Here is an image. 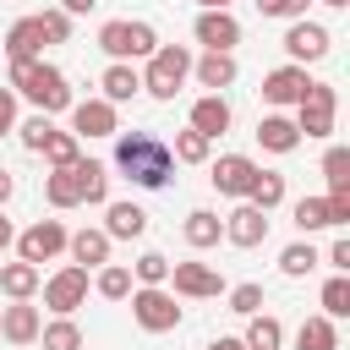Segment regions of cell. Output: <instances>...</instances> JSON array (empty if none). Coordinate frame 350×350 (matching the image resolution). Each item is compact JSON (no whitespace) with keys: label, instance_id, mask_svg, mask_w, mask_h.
<instances>
[{"label":"cell","instance_id":"cell-1","mask_svg":"<svg viewBox=\"0 0 350 350\" xmlns=\"http://www.w3.org/2000/svg\"><path fill=\"white\" fill-rule=\"evenodd\" d=\"M115 170H120L131 186L159 191V186H170V175H175V153H170V142L153 137V131H115Z\"/></svg>","mask_w":350,"mask_h":350},{"label":"cell","instance_id":"cell-2","mask_svg":"<svg viewBox=\"0 0 350 350\" xmlns=\"http://www.w3.org/2000/svg\"><path fill=\"white\" fill-rule=\"evenodd\" d=\"M16 98H27L38 115H60V109H71V82H66V71L60 66H49L44 55L38 60H11V82H5Z\"/></svg>","mask_w":350,"mask_h":350},{"label":"cell","instance_id":"cell-3","mask_svg":"<svg viewBox=\"0 0 350 350\" xmlns=\"http://www.w3.org/2000/svg\"><path fill=\"white\" fill-rule=\"evenodd\" d=\"M186 77H191V49L186 44H159L148 55V66H142V93H153V98L170 104L186 88Z\"/></svg>","mask_w":350,"mask_h":350},{"label":"cell","instance_id":"cell-4","mask_svg":"<svg viewBox=\"0 0 350 350\" xmlns=\"http://www.w3.org/2000/svg\"><path fill=\"white\" fill-rule=\"evenodd\" d=\"M98 49H104L109 60H131V66H137V60H148V55L159 49V33H153V22H120V16H115V22L98 27Z\"/></svg>","mask_w":350,"mask_h":350},{"label":"cell","instance_id":"cell-5","mask_svg":"<svg viewBox=\"0 0 350 350\" xmlns=\"http://www.w3.org/2000/svg\"><path fill=\"white\" fill-rule=\"evenodd\" d=\"M126 301H131V317H137L142 334H170V328H180L175 290H164V284H131Z\"/></svg>","mask_w":350,"mask_h":350},{"label":"cell","instance_id":"cell-6","mask_svg":"<svg viewBox=\"0 0 350 350\" xmlns=\"http://www.w3.org/2000/svg\"><path fill=\"white\" fill-rule=\"evenodd\" d=\"M334 115H339V93L334 82H306V93L295 98V131L301 137H334Z\"/></svg>","mask_w":350,"mask_h":350},{"label":"cell","instance_id":"cell-7","mask_svg":"<svg viewBox=\"0 0 350 350\" xmlns=\"http://www.w3.org/2000/svg\"><path fill=\"white\" fill-rule=\"evenodd\" d=\"M44 306L55 312V317H71L82 301H88V268H77V262H66V268H55L44 284Z\"/></svg>","mask_w":350,"mask_h":350},{"label":"cell","instance_id":"cell-8","mask_svg":"<svg viewBox=\"0 0 350 350\" xmlns=\"http://www.w3.org/2000/svg\"><path fill=\"white\" fill-rule=\"evenodd\" d=\"M60 252H66V224L60 219H33L16 235V257L22 262H55Z\"/></svg>","mask_w":350,"mask_h":350},{"label":"cell","instance_id":"cell-9","mask_svg":"<svg viewBox=\"0 0 350 350\" xmlns=\"http://www.w3.org/2000/svg\"><path fill=\"white\" fill-rule=\"evenodd\" d=\"M334 49V33L323 27V22H306V16H295L290 27H284V55L295 60V66H312V60H323Z\"/></svg>","mask_w":350,"mask_h":350},{"label":"cell","instance_id":"cell-10","mask_svg":"<svg viewBox=\"0 0 350 350\" xmlns=\"http://www.w3.org/2000/svg\"><path fill=\"white\" fill-rule=\"evenodd\" d=\"M164 284H175V295H186V301L224 295V273H219L213 262H170V279H164Z\"/></svg>","mask_w":350,"mask_h":350},{"label":"cell","instance_id":"cell-11","mask_svg":"<svg viewBox=\"0 0 350 350\" xmlns=\"http://www.w3.org/2000/svg\"><path fill=\"white\" fill-rule=\"evenodd\" d=\"M257 170H262V164H257V159H246V153H219L208 180H213V191H219V197H235V202H241V197L252 191Z\"/></svg>","mask_w":350,"mask_h":350},{"label":"cell","instance_id":"cell-12","mask_svg":"<svg viewBox=\"0 0 350 350\" xmlns=\"http://www.w3.org/2000/svg\"><path fill=\"white\" fill-rule=\"evenodd\" d=\"M224 241L230 246H241V252H252V246H262L268 241V213L257 208V202H235L230 213H224Z\"/></svg>","mask_w":350,"mask_h":350},{"label":"cell","instance_id":"cell-13","mask_svg":"<svg viewBox=\"0 0 350 350\" xmlns=\"http://www.w3.org/2000/svg\"><path fill=\"white\" fill-rule=\"evenodd\" d=\"M71 131L77 137H115L120 131V115H115V104L109 98H71Z\"/></svg>","mask_w":350,"mask_h":350},{"label":"cell","instance_id":"cell-14","mask_svg":"<svg viewBox=\"0 0 350 350\" xmlns=\"http://www.w3.org/2000/svg\"><path fill=\"white\" fill-rule=\"evenodd\" d=\"M306 66H295V60H284V66H273L268 77H262V104H273V109H295V98L306 93Z\"/></svg>","mask_w":350,"mask_h":350},{"label":"cell","instance_id":"cell-15","mask_svg":"<svg viewBox=\"0 0 350 350\" xmlns=\"http://www.w3.org/2000/svg\"><path fill=\"white\" fill-rule=\"evenodd\" d=\"M191 38H197L202 49H230V55H235V44H241V22H235L230 11H197Z\"/></svg>","mask_w":350,"mask_h":350},{"label":"cell","instance_id":"cell-16","mask_svg":"<svg viewBox=\"0 0 350 350\" xmlns=\"http://www.w3.org/2000/svg\"><path fill=\"white\" fill-rule=\"evenodd\" d=\"M191 77H197L208 93H224V88H235L241 66H235L230 49H202V55H191Z\"/></svg>","mask_w":350,"mask_h":350},{"label":"cell","instance_id":"cell-17","mask_svg":"<svg viewBox=\"0 0 350 350\" xmlns=\"http://www.w3.org/2000/svg\"><path fill=\"white\" fill-rule=\"evenodd\" d=\"M230 120H235L230 98H224V93H202V98L191 104V120H186V126H191V131H202L208 142H219V137L230 131Z\"/></svg>","mask_w":350,"mask_h":350},{"label":"cell","instance_id":"cell-18","mask_svg":"<svg viewBox=\"0 0 350 350\" xmlns=\"http://www.w3.org/2000/svg\"><path fill=\"white\" fill-rule=\"evenodd\" d=\"M109 246H115V241L104 235V224H98V230H93V224H82L77 235H66V252H71V262H77V268H88V273L109 262Z\"/></svg>","mask_w":350,"mask_h":350},{"label":"cell","instance_id":"cell-19","mask_svg":"<svg viewBox=\"0 0 350 350\" xmlns=\"http://www.w3.org/2000/svg\"><path fill=\"white\" fill-rule=\"evenodd\" d=\"M44 22L38 16H16L11 27H5V60H38L44 55Z\"/></svg>","mask_w":350,"mask_h":350},{"label":"cell","instance_id":"cell-20","mask_svg":"<svg viewBox=\"0 0 350 350\" xmlns=\"http://www.w3.org/2000/svg\"><path fill=\"white\" fill-rule=\"evenodd\" d=\"M98 88H104L98 98H109V104L120 109V104H131V98L142 93V71H137L131 60H109V66H104V77H98Z\"/></svg>","mask_w":350,"mask_h":350},{"label":"cell","instance_id":"cell-21","mask_svg":"<svg viewBox=\"0 0 350 350\" xmlns=\"http://www.w3.org/2000/svg\"><path fill=\"white\" fill-rule=\"evenodd\" d=\"M104 235L109 241H142L148 235V208H137V202H104Z\"/></svg>","mask_w":350,"mask_h":350},{"label":"cell","instance_id":"cell-22","mask_svg":"<svg viewBox=\"0 0 350 350\" xmlns=\"http://www.w3.org/2000/svg\"><path fill=\"white\" fill-rule=\"evenodd\" d=\"M38 328H44L38 306H27V301L0 306V339H11V345H38Z\"/></svg>","mask_w":350,"mask_h":350},{"label":"cell","instance_id":"cell-23","mask_svg":"<svg viewBox=\"0 0 350 350\" xmlns=\"http://www.w3.org/2000/svg\"><path fill=\"white\" fill-rule=\"evenodd\" d=\"M257 142H262L268 153H295V148H301V131H295V120H290L284 109H273V115L257 120Z\"/></svg>","mask_w":350,"mask_h":350},{"label":"cell","instance_id":"cell-24","mask_svg":"<svg viewBox=\"0 0 350 350\" xmlns=\"http://www.w3.org/2000/svg\"><path fill=\"white\" fill-rule=\"evenodd\" d=\"M180 235H186V246H191V252H208V246H219V241H224V219H219L213 208H191V213H186V224H180Z\"/></svg>","mask_w":350,"mask_h":350},{"label":"cell","instance_id":"cell-25","mask_svg":"<svg viewBox=\"0 0 350 350\" xmlns=\"http://www.w3.org/2000/svg\"><path fill=\"white\" fill-rule=\"evenodd\" d=\"M38 284H44V273H38V262H0V290L11 295V301H33L38 295Z\"/></svg>","mask_w":350,"mask_h":350},{"label":"cell","instance_id":"cell-26","mask_svg":"<svg viewBox=\"0 0 350 350\" xmlns=\"http://www.w3.org/2000/svg\"><path fill=\"white\" fill-rule=\"evenodd\" d=\"M71 170H77V186H82V202H93V208H104V202H109V164H98V159H71Z\"/></svg>","mask_w":350,"mask_h":350},{"label":"cell","instance_id":"cell-27","mask_svg":"<svg viewBox=\"0 0 350 350\" xmlns=\"http://www.w3.org/2000/svg\"><path fill=\"white\" fill-rule=\"evenodd\" d=\"M44 197H49V208H82L77 170H71V164H55V170L44 175Z\"/></svg>","mask_w":350,"mask_h":350},{"label":"cell","instance_id":"cell-28","mask_svg":"<svg viewBox=\"0 0 350 350\" xmlns=\"http://www.w3.org/2000/svg\"><path fill=\"white\" fill-rule=\"evenodd\" d=\"M295 350H339V323L334 317H306L301 328H295Z\"/></svg>","mask_w":350,"mask_h":350},{"label":"cell","instance_id":"cell-29","mask_svg":"<svg viewBox=\"0 0 350 350\" xmlns=\"http://www.w3.org/2000/svg\"><path fill=\"white\" fill-rule=\"evenodd\" d=\"M241 339H246V350H279V345H284V323L268 317V312H252Z\"/></svg>","mask_w":350,"mask_h":350},{"label":"cell","instance_id":"cell-30","mask_svg":"<svg viewBox=\"0 0 350 350\" xmlns=\"http://www.w3.org/2000/svg\"><path fill=\"white\" fill-rule=\"evenodd\" d=\"M131 284H137V279H131V268H126V262H104V268H93V290H98L104 301H126V295H131Z\"/></svg>","mask_w":350,"mask_h":350},{"label":"cell","instance_id":"cell-31","mask_svg":"<svg viewBox=\"0 0 350 350\" xmlns=\"http://www.w3.org/2000/svg\"><path fill=\"white\" fill-rule=\"evenodd\" d=\"M290 219H295V230H301V235L334 230V219H328V197H301V202L290 208Z\"/></svg>","mask_w":350,"mask_h":350},{"label":"cell","instance_id":"cell-32","mask_svg":"<svg viewBox=\"0 0 350 350\" xmlns=\"http://www.w3.org/2000/svg\"><path fill=\"white\" fill-rule=\"evenodd\" d=\"M317 262H323V257H317V246H312V241H290V246L279 252V273H284V279H306Z\"/></svg>","mask_w":350,"mask_h":350},{"label":"cell","instance_id":"cell-33","mask_svg":"<svg viewBox=\"0 0 350 350\" xmlns=\"http://www.w3.org/2000/svg\"><path fill=\"white\" fill-rule=\"evenodd\" d=\"M170 153H175V164H208L213 159V142L202 137V131H175V142H170Z\"/></svg>","mask_w":350,"mask_h":350},{"label":"cell","instance_id":"cell-34","mask_svg":"<svg viewBox=\"0 0 350 350\" xmlns=\"http://www.w3.org/2000/svg\"><path fill=\"white\" fill-rule=\"evenodd\" d=\"M246 202H257L262 213H273V208L284 202V175H279V170H257V180H252Z\"/></svg>","mask_w":350,"mask_h":350},{"label":"cell","instance_id":"cell-35","mask_svg":"<svg viewBox=\"0 0 350 350\" xmlns=\"http://www.w3.org/2000/svg\"><path fill=\"white\" fill-rule=\"evenodd\" d=\"M38 345H44V350H82V328H77L71 317H55V323L38 328Z\"/></svg>","mask_w":350,"mask_h":350},{"label":"cell","instance_id":"cell-36","mask_svg":"<svg viewBox=\"0 0 350 350\" xmlns=\"http://www.w3.org/2000/svg\"><path fill=\"white\" fill-rule=\"evenodd\" d=\"M38 153L49 159V170H55V164H71V159H82V137H77V131H49Z\"/></svg>","mask_w":350,"mask_h":350},{"label":"cell","instance_id":"cell-37","mask_svg":"<svg viewBox=\"0 0 350 350\" xmlns=\"http://www.w3.org/2000/svg\"><path fill=\"white\" fill-rule=\"evenodd\" d=\"M317 301H323V317H334V323H339V317H350V273H334V279L323 284V295H317Z\"/></svg>","mask_w":350,"mask_h":350},{"label":"cell","instance_id":"cell-38","mask_svg":"<svg viewBox=\"0 0 350 350\" xmlns=\"http://www.w3.org/2000/svg\"><path fill=\"white\" fill-rule=\"evenodd\" d=\"M323 180H328V191H350V148H328L323 153Z\"/></svg>","mask_w":350,"mask_h":350},{"label":"cell","instance_id":"cell-39","mask_svg":"<svg viewBox=\"0 0 350 350\" xmlns=\"http://www.w3.org/2000/svg\"><path fill=\"white\" fill-rule=\"evenodd\" d=\"M49 131H55V120H49V115H38V109H33V115H27V120H16V142H22V148H27V153H38V148H44V137H49Z\"/></svg>","mask_w":350,"mask_h":350},{"label":"cell","instance_id":"cell-40","mask_svg":"<svg viewBox=\"0 0 350 350\" xmlns=\"http://www.w3.org/2000/svg\"><path fill=\"white\" fill-rule=\"evenodd\" d=\"M131 279H137V284H164V279H170V257H164V252H142V257L131 262Z\"/></svg>","mask_w":350,"mask_h":350},{"label":"cell","instance_id":"cell-41","mask_svg":"<svg viewBox=\"0 0 350 350\" xmlns=\"http://www.w3.org/2000/svg\"><path fill=\"white\" fill-rule=\"evenodd\" d=\"M224 295H230V312H241V317H252V312H262V284H224Z\"/></svg>","mask_w":350,"mask_h":350},{"label":"cell","instance_id":"cell-42","mask_svg":"<svg viewBox=\"0 0 350 350\" xmlns=\"http://www.w3.org/2000/svg\"><path fill=\"white\" fill-rule=\"evenodd\" d=\"M38 22H44V38H49V44H66V38H71V16H66L60 5L38 11Z\"/></svg>","mask_w":350,"mask_h":350},{"label":"cell","instance_id":"cell-43","mask_svg":"<svg viewBox=\"0 0 350 350\" xmlns=\"http://www.w3.org/2000/svg\"><path fill=\"white\" fill-rule=\"evenodd\" d=\"M306 5H312V0H257V11H262V16H279V22L306 16Z\"/></svg>","mask_w":350,"mask_h":350},{"label":"cell","instance_id":"cell-44","mask_svg":"<svg viewBox=\"0 0 350 350\" xmlns=\"http://www.w3.org/2000/svg\"><path fill=\"white\" fill-rule=\"evenodd\" d=\"M323 262H328L334 273H350V235H339V241L328 246V257H323Z\"/></svg>","mask_w":350,"mask_h":350},{"label":"cell","instance_id":"cell-45","mask_svg":"<svg viewBox=\"0 0 350 350\" xmlns=\"http://www.w3.org/2000/svg\"><path fill=\"white\" fill-rule=\"evenodd\" d=\"M11 131H16V93L0 88V137H11Z\"/></svg>","mask_w":350,"mask_h":350},{"label":"cell","instance_id":"cell-46","mask_svg":"<svg viewBox=\"0 0 350 350\" xmlns=\"http://www.w3.org/2000/svg\"><path fill=\"white\" fill-rule=\"evenodd\" d=\"M208 350H246V339H235V334H219V339H208Z\"/></svg>","mask_w":350,"mask_h":350},{"label":"cell","instance_id":"cell-47","mask_svg":"<svg viewBox=\"0 0 350 350\" xmlns=\"http://www.w3.org/2000/svg\"><path fill=\"white\" fill-rule=\"evenodd\" d=\"M93 5H98V0H60V11H66V16H88Z\"/></svg>","mask_w":350,"mask_h":350},{"label":"cell","instance_id":"cell-48","mask_svg":"<svg viewBox=\"0 0 350 350\" xmlns=\"http://www.w3.org/2000/svg\"><path fill=\"white\" fill-rule=\"evenodd\" d=\"M11 191H16V180H11V170H0V208L11 202Z\"/></svg>","mask_w":350,"mask_h":350},{"label":"cell","instance_id":"cell-49","mask_svg":"<svg viewBox=\"0 0 350 350\" xmlns=\"http://www.w3.org/2000/svg\"><path fill=\"white\" fill-rule=\"evenodd\" d=\"M11 241H16V230H11V219H5V208H0V252H5Z\"/></svg>","mask_w":350,"mask_h":350},{"label":"cell","instance_id":"cell-50","mask_svg":"<svg viewBox=\"0 0 350 350\" xmlns=\"http://www.w3.org/2000/svg\"><path fill=\"white\" fill-rule=\"evenodd\" d=\"M202 11H230V0H197Z\"/></svg>","mask_w":350,"mask_h":350},{"label":"cell","instance_id":"cell-51","mask_svg":"<svg viewBox=\"0 0 350 350\" xmlns=\"http://www.w3.org/2000/svg\"><path fill=\"white\" fill-rule=\"evenodd\" d=\"M323 5H334V11H345V5H350V0H323Z\"/></svg>","mask_w":350,"mask_h":350}]
</instances>
